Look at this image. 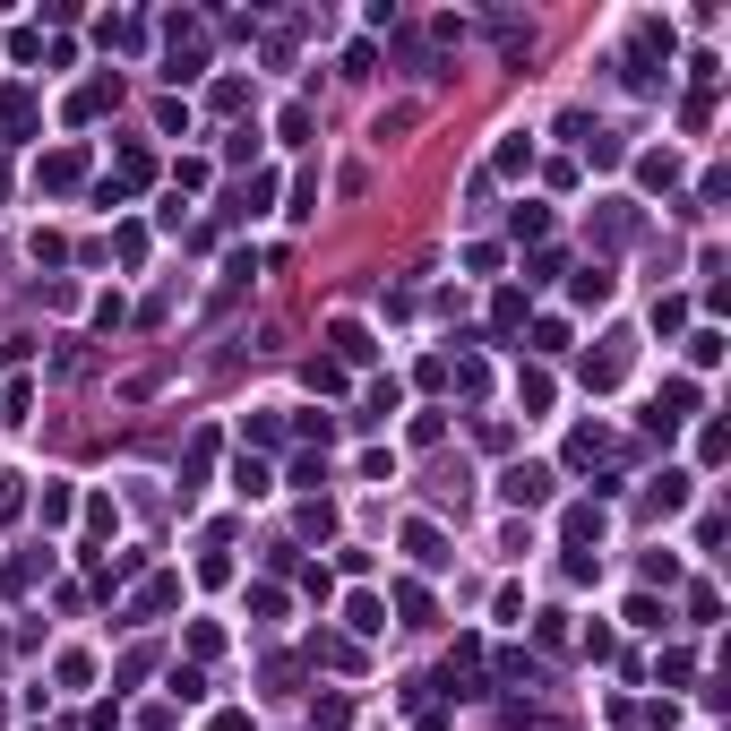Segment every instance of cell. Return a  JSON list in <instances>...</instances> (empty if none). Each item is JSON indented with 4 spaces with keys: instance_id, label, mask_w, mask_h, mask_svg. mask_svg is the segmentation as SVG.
I'll return each instance as SVG.
<instances>
[{
    "instance_id": "cell-2",
    "label": "cell",
    "mask_w": 731,
    "mask_h": 731,
    "mask_svg": "<svg viewBox=\"0 0 731 731\" xmlns=\"http://www.w3.org/2000/svg\"><path fill=\"white\" fill-rule=\"evenodd\" d=\"M688 362L714 370V362H723V336H714V327H706V336H688Z\"/></svg>"
},
{
    "instance_id": "cell-4",
    "label": "cell",
    "mask_w": 731,
    "mask_h": 731,
    "mask_svg": "<svg viewBox=\"0 0 731 731\" xmlns=\"http://www.w3.org/2000/svg\"><path fill=\"white\" fill-rule=\"evenodd\" d=\"M215 731H250V723H241V714H215Z\"/></svg>"
},
{
    "instance_id": "cell-3",
    "label": "cell",
    "mask_w": 731,
    "mask_h": 731,
    "mask_svg": "<svg viewBox=\"0 0 731 731\" xmlns=\"http://www.w3.org/2000/svg\"><path fill=\"white\" fill-rule=\"evenodd\" d=\"M172 594H181V585H172V577H155L147 594H138V620H147V611H172Z\"/></svg>"
},
{
    "instance_id": "cell-1",
    "label": "cell",
    "mask_w": 731,
    "mask_h": 731,
    "mask_svg": "<svg viewBox=\"0 0 731 731\" xmlns=\"http://www.w3.org/2000/svg\"><path fill=\"white\" fill-rule=\"evenodd\" d=\"M542 491H551V473H542V465H516L508 473V499H542Z\"/></svg>"
}]
</instances>
